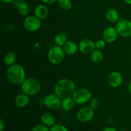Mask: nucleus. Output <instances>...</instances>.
Returning <instances> with one entry per match:
<instances>
[{"label":"nucleus","mask_w":131,"mask_h":131,"mask_svg":"<svg viewBox=\"0 0 131 131\" xmlns=\"http://www.w3.org/2000/svg\"><path fill=\"white\" fill-rule=\"evenodd\" d=\"M41 122L47 127H52L55 125L56 118L53 115L49 113H45L41 116Z\"/></svg>","instance_id":"16"},{"label":"nucleus","mask_w":131,"mask_h":131,"mask_svg":"<svg viewBox=\"0 0 131 131\" xmlns=\"http://www.w3.org/2000/svg\"><path fill=\"white\" fill-rule=\"evenodd\" d=\"M79 50L84 54H91L95 49V42L90 38H83L79 43Z\"/></svg>","instance_id":"9"},{"label":"nucleus","mask_w":131,"mask_h":131,"mask_svg":"<svg viewBox=\"0 0 131 131\" xmlns=\"http://www.w3.org/2000/svg\"><path fill=\"white\" fill-rule=\"evenodd\" d=\"M15 61H16V55L14 52L10 51L6 52L4 57V62L5 65H7L8 67L11 66L15 64Z\"/></svg>","instance_id":"21"},{"label":"nucleus","mask_w":131,"mask_h":131,"mask_svg":"<svg viewBox=\"0 0 131 131\" xmlns=\"http://www.w3.org/2000/svg\"><path fill=\"white\" fill-rule=\"evenodd\" d=\"M128 89H129V92L131 93V81L130 82V83H129V86H128Z\"/></svg>","instance_id":"32"},{"label":"nucleus","mask_w":131,"mask_h":131,"mask_svg":"<svg viewBox=\"0 0 131 131\" xmlns=\"http://www.w3.org/2000/svg\"><path fill=\"white\" fill-rule=\"evenodd\" d=\"M65 54L63 47L56 45L49 50L48 60L52 64L57 65L62 62L65 58Z\"/></svg>","instance_id":"4"},{"label":"nucleus","mask_w":131,"mask_h":131,"mask_svg":"<svg viewBox=\"0 0 131 131\" xmlns=\"http://www.w3.org/2000/svg\"><path fill=\"white\" fill-rule=\"evenodd\" d=\"M18 1H26V0H18Z\"/></svg>","instance_id":"34"},{"label":"nucleus","mask_w":131,"mask_h":131,"mask_svg":"<svg viewBox=\"0 0 131 131\" xmlns=\"http://www.w3.org/2000/svg\"><path fill=\"white\" fill-rule=\"evenodd\" d=\"M123 80L124 78L122 74L118 71H114L111 72L108 76L107 82L111 86L117 88L122 84Z\"/></svg>","instance_id":"11"},{"label":"nucleus","mask_w":131,"mask_h":131,"mask_svg":"<svg viewBox=\"0 0 131 131\" xmlns=\"http://www.w3.org/2000/svg\"><path fill=\"white\" fill-rule=\"evenodd\" d=\"M23 25L29 31H36L40 28L42 26L41 20L37 18L36 16H29L27 17L24 20Z\"/></svg>","instance_id":"8"},{"label":"nucleus","mask_w":131,"mask_h":131,"mask_svg":"<svg viewBox=\"0 0 131 131\" xmlns=\"http://www.w3.org/2000/svg\"><path fill=\"white\" fill-rule=\"evenodd\" d=\"M104 55L103 52L101 50L95 49L92 53L90 54L91 60L95 63H99L103 60Z\"/></svg>","instance_id":"18"},{"label":"nucleus","mask_w":131,"mask_h":131,"mask_svg":"<svg viewBox=\"0 0 131 131\" xmlns=\"http://www.w3.org/2000/svg\"><path fill=\"white\" fill-rule=\"evenodd\" d=\"M106 17L107 20L112 23H117L120 20L118 12L117 10L113 8H110L106 11Z\"/></svg>","instance_id":"17"},{"label":"nucleus","mask_w":131,"mask_h":131,"mask_svg":"<svg viewBox=\"0 0 131 131\" xmlns=\"http://www.w3.org/2000/svg\"><path fill=\"white\" fill-rule=\"evenodd\" d=\"M48 9L46 7V6L43 5H38L35 8V16H36L40 20L46 19L48 15Z\"/></svg>","instance_id":"15"},{"label":"nucleus","mask_w":131,"mask_h":131,"mask_svg":"<svg viewBox=\"0 0 131 131\" xmlns=\"http://www.w3.org/2000/svg\"><path fill=\"white\" fill-rule=\"evenodd\" d=\"M42 1L46 4H51V3H53L56 2L57 0H42Z\"/></svg>","instance_id":"29"},{"label":"nucleus","mask_w":131,"mask_h":131,"mask_svg":"<svg viewBox=\"0 0 131 131\" xmlns=\"http://www.w3.org/2000/svg\"><path fill=\"white\" fill-rule=\"evenodd\" d=\"M75 90V84L71 79H60L54 87V93L61 99L72 97Z\"/></svg>","instance_id":"1"},{"label":"nucleus","mask_w":131,"mask_h":131,"mask_svg":"<svg viewBox=\"0 0 131 131\" xmlns=\"http://www.w3.org/2000/svg\"><path fill=\"white\" fill-rule=\"evenodd\" d=\"M118 34L124 38L131 37V21L127 19H120L115 26Z\"/></svg>","instance_id":"6"},{"label":"nucleus","mask_w":131,"mask_h":131,"mask_svg":"<svg viewBox=\"0 0 131 131\" xmlns=\"http://www.w3.org/2000/svg\"><path fill=\"white\" fill-rule=\"evenodd\" d=\"M126 3L129 4V5H131V0H124Z\"/></svg>","instance_id":"33"},{"label":"nucleus","mask_w":131,"mask_h":131,"mask_svg":"<svg viewBox=\"0 0 131 131\" xmlns=\"http://www.w3.org/2000/svg\"><path fill=\"white\" fill-rule=\"evenodd\" d=\"M75 104V102L74 101V99L72 98V97H69V98L62 99L61 107L65 111H70V110L74 108Z\"/></svg>","instance_id":"20"},{"label":"nucleus","mask_w":131,"mask_h":131,"mask_svg":"<svg viewBox=\"0 0 131 131\" xmlns=\"http://www.w3.org/2000/svg\"><path fill=\"white\" fill-rule=\"evenodd\" d=\"M49 131H69L68 129L61 124H55L51 127Z\"/></svg>","instance_id":"25"},{"label":"nucleus","mask_w":131,"mask_h":131,"mask_svg":"<svg viewBox=\"0 0 131 131\" xmlns=\"http://www.w3.org/2000/svg\"><path fill=\"white\" fill-rule=\"evenodd\" d=\"M5 126V123H4L3 120L2 118H1L0 119V131H3Z\"/></svg>","instance_id":"28"},{"label":"nucleus","mask_w":131,"mask_h":131,"mask_svg":"<svg viewBox=\"0 0 131 131\" xmlns=\"http://www.w3.org/2000/svg\"><path fill=\"white\" fill-rule=\"evenodd\" d=\"M95 49L99 50H102L106 46V41L104 40H99L95 42Z\"/></svg>","instance_id":"27"},{"label":"nucleus","mask_w":131,"mask_h":131,"mask_svg":"<svg viewBox=\"0 0 131 131\" xmlns=\"http://www.w3.org/2000/svg\"><path fill=\"white\" fill-rule=\"evenodd\" d=\"M118 35L116 28L112 26L107 27L103 32V38L106 42L113 43L116 40Z\"/></svg>","instance_id":"12"},{"label":"nucleus","mask_w":131,"mask_h":131,"mask_svg":"<svg viewBox=\"0 0 131 131\" xmlns=\"http://www.w3.org/2000/svg\"><path fill=\"white\" fill-rule=\"evenodd\" d=\"M64 52L67 55H74L78 52L79 47L76 43L72 41H67L63 46Z\"/></svg>","instance_id":"14"},{"label":"nucleus","mask_w":131,"mask_h":131,"mask_svg":"<svg viewBox=\"0 0 131 131\" xmlns=\"http://www.w3.org/2000/svg\"><path fill=\"white\" fill-rule=\"evenodd\" d=\"M6 76L9 81L13 84L20 85L26 79L25 70L20 65L14 64L8 68Z\"/></svg>","instance_id":"2"},{"label":"nucleus","mask_w":131,"mask_h":131,"mask_svg":"<svg viewBox=\"0 0 131 131\" xmlns=\"http://www.w3.org/2000/svg\"><path fill=\"white\" fill-rule=\"evenodd\" d=\"M43 103L47 108L54 110L61 106V99L55 93H51L45 97Z\"/></svg>","instance_id":"7"},{"label":"nucleus","mask_w":131,"mask_h":131,"mask_svg":"<svg viewBox=\"0 0 131 131\" xmlns=\"http://www.w3.org/2000/svg\"><path fill=\"white\" fill-rule=\"evenodd\" d=\"M93 115V110L90 107H84L78 111L77 118L81 122H88L92 120Z\"/></svg>","instance_id":"10"},{"label":"nucleus","mask_w":131,"mask_h":131,"mask_svg":"<svg viewBox=\"0 0 131 131\" xmlns=\"http://www.w3.org/2000/svg\"><path fill=\"white\" fill-rule=\"evenodd\" d=\"M31 131H49V129L48 127L42 124L33 127Z\"/></svg>","instance_id":"26"},{"label":"nucleus","mask_w":131,"mask_h":131,"mask_svg":"<svg viewBox=\"0 0 131 131\" xmlns=\"http://www.w3.org/2000/svg\"><path fill=\"white\" fill-rule=\"evenodd\" d=\"M1 1L5 3H10L14 1V0H1Z\"/></svg>","instance_id":"31"},{"label":"nucleus","mask_w":131,"mask_h":131,"mask_svg":"<svg viewBox=\"0 0 131 131\" xmlns=\"http://www.w3.org/2000/svg\"><path fill=\"white\" fill-rule=\"evenodd\" d=\"M29 100H30L29 96L23 93L16 96L14 100V103L17 107L19 108H23V107H26L29 104Z\"/></svg>","instance_id":"13"},{"label":"nucleus","mask_w":131,"mask_h":131,"mask_svg":"<svg viewBox=\"0 0 131 131\" xmlns=\"http://www.w3.org/2000/svg\"><path fill=\"white\" fill-rule=\"evenodd\" d=\"M92 93L86 88H80L75 90L72 98L77 104H84L92 99Z\"/></svg>","instance_id":"5"},{"label":"nucleus","mask_w":131,"mask_h":131,"mask_svg":"<svg viewBox=\"0 0 131 131\" xmlns=\"http://www.w3.org/2000/svg\"><path fill=\"white\" fill-rule=\"evenodd\" d=\"M58 5L64 10H69L72 6V3L70 0H58Z\"/></svg>","instance_id":"23"},{"label":"nucleus","mask_w":131,"mask_h":131,"mask_svg":"<svg viewBox=\"0 0 131 131\" xmlns=\"http://www.w3.org/2000/svg\"><path fill=\"white\" fill-rule=\"evenodd\" d=\"M100 106V101L98 99H91L90 102V107L93 110H96Z\"/></svg>","instance_id":"24"},{"label":"nucleus","mask_w":131,"mask_h":131,"mask_svg":"<svg viewBox=\"0 0 131 131\" xmlns=\"http://www.w3.org/2000/svg\"><path fill=\"white\" fill-rule=\"evenodd\" d=\"M103 131H117V130L113 127H107L105 129H104Z\"/></svg>","instance_id":"30"},{"label":"nucleus","mask_w":131,"mask_h":131,"mask_svg":"<svg viewBox=\"0 0 131 131\" xmlns=\"http://www.w3.org/2000/svg\"><path fill=\"white\" fill-rule=\"evenodd\" d=\"M54 41V43L56 46L63 47L64 44L67 42V37L65 33L60 32V33H57L55 35Z\"/></svg>","instance_id":"19"},{"label":"nucleus","mask_w":131,"mask_h":131,"mask_svg":"<svg viewBox=\"0 0 131 131\" xmlns=\"http://www.w3.org/2000/svg\"><path fill=\"white\" fill-rule=\"evenodd\" d=\"M17 10L19 14L22 16H26L29 12V7L26 3L24 1H20L18 4Z\"/></svg>","instance_id":"22"},{"label":"nucleus","mask_w":131,"mask_h":131,"mask_svg":"<svg viewBox=\"0 0 131 131\" xmlns=\"http://www.w3.org/2000/svg\"><path fill=\"white\" fill-rule=\"evenodd\" d=\"M21 89L24 93L28 96L37 94L41 90L39 82L35 78H27L21 84Z\"/></svg>","instance_id":"3"}]
</instances>
